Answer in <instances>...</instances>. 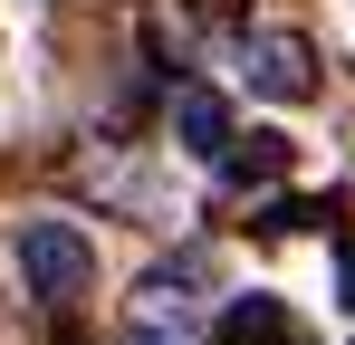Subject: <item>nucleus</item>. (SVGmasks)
Masks as SVG:
<instances>
[{
    "mask_svg": "<svg viewBox=\"0 0 355 345\" xmlns=\"http://www.w3.org/2000/svg\"><path fill=\"white\" fill-rule=\"evenodd\" d=\"M279 345H307V336H297V326H288V336H279Z\"/></svg>",
    "mask_w": 355,
    "mask_h": 345,
    "instance_id": "obj_7",
    "label": "nucleus"
},
{
    "mask_svg": "<svg viewBox=\"0 0 355 345\" xmlns=\"http://www.w3.org/2000/svg\"><path fill=\"white\" fill-rule=\"evenodd\" d=\"M288 326H297V317H288V307H279V297H231L211 336H221V345H279V336H288Z\"/></svg>",
    "mask_w": 355,
    "mask_h": 345,
    "instance_id": "obj_4",
    "label": "nucleus"
},
{
    "mask_svg": "<svg viewBox=\"0 0 355 345\" xmlns=\"http://www.w3.org/2000/svg\"><path fill=\"white\" fill-rule=\"evenodd\" d=\"M173 125H182V144H192L202 163H221V154H231V106H221V96H202V87H182Z\"/></svg>",
    "mask_w": 355,
    "mask_h": 345,
    "instance_id": "obj_3",
    "label": "nucleus"
},
{
    "mask_svg": "<svg viewBox=\"0 0 355 345\" xmlns=\"http://www.w3.org/2000/svg\"><path fill=\"white\" fill-rule=\"evenodd\" d=\"M240 77L259 87V96H307L317 87V57H307V39H288V29H259V39H240Z\"/></svg>",
    "mask_w": 355,
    "mask_h": 345,
    "instance_id": "obj_2",
    "label": "nucleus"
},
{
    "mask_svg": "<svg viewBox=\"0 0 355 345\" xmlns=\"http://www.w3.org/2000/svg\"><path fill=\"white\" fill-rule=\"evenodd\" d=\"M19 278H29L39 307H77V297L96 288L87 230H77V221H19Z\"/></svg>",
    "mask_w": 355,
    "mask_h": 345,
    "instance_id": "obj_1",
    "label": "nucleus"
},
{
    "mask_svg": "<svg viewBox=\"0 0 355 345\" xmlns=\"http://www.w3.org/2000/svg\"><path fill=\"white\" fill-rule=\"evenodd\" d=\"M346 307H355V249H346Z\"/></svg>",
    "mask_w": 355,
    "mask_h": 345,
    "instance_id": "obj_6",
    "label": "nucleus"
},
{
    "mask_svg": "<svg viewBox=\"0 0 355 345\" xmlns=\"http://www.w3.org/2000/svg\"><path fill=\"white\" fill-rule=\"evenodd\" d=\"M279 163H288V144H279V134H240L231 154H221V172H231V182H269Z\"/></svg>",
    "mask_w": 355,
    "mask_h": 345,
    "instance_id": "obj_5",
    "label": "nucleus"
}]
</instances>
